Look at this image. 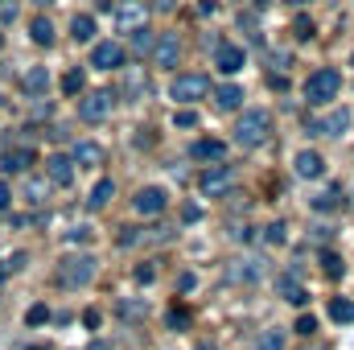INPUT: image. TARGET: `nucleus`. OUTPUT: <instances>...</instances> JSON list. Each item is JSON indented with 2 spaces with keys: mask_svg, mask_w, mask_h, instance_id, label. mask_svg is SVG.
I'll use <instances>...</instances> for the list:
<instances>
[{
  "mask_svg": "<svg viewBox=\"0 0 354 350\" xmlns=\"http://www.w3.org/2000/svg\"><path fill=\"white\" fill-rule=\"evenodd\" d=\"M268 136H272V116L268 111L252 107V111L239 116V124H235V145L239 149H260V145H268Z\"/></svg>",
  "mask_w": 354,
  "mask_h": 350,
  "instance_id": "obj_1",
  "label": "nucleus"
},
{
  "mask_svg": "<svg viewBox=\"0 0 354 350\" xmlns=\"http://www.w3.org/2000/svg\"><path fill=\"white\" fill-rule=\"evenodd\" d=\"M342 95V75L334 71V66H322V71H313L309 79H305V99L313 103V107H326V103H334Z\"/></svg>",
  "mask_w": 354,
  "mask_h": 350,
  "instance_id": "obj_2",
  "label": "nucleus"
},
{
  "mask_svg": "<svg viewBox=\"0 0 354 350\" xmlns=\"http://www.w3.org/2000/svg\"><path fill=\"white\" fill-rule=\"evenodd\" d=\"M54 280L62 284V288H83V284H91L95 280V256H66V260H58V268H54Z\"/></svg>",
  "mask_w": 354,
  "mask_h": 350,
  "instance_id": "obj_3",
  "label": "nucleus"
},
{
  "mask_svg": "<svg viewBox=\"0 0 354 350\" xmlns=\"http://www.w3.org/2000/svg\"><path fill=\"white\" fill-rule=\"evenodd\" d=\"M115 91H87L83 99H79V116L87 120V124H99V120H107L111 116V107H115Z\"/></svg>",
  "mask_w": 354,
  "mask_h": 350,
  "instance_id": "obj_4",
  "label": "nucleus"
},
{
  "mask_svg": "<svg viewBox=\"0 0 354 350\" xmlns=\"http://www.w3.org/2000/svg\"><path fill=\"white\" fill-rule=\"evenodd\" d=\"M198 190H202L206 198H227V194L235 190V169H231V165H210L206 174L198 177Z\"/></svg>",
  "mask_w": 354,
  "mask_h": 350,
  "instance_id": "obj_5",
  "label": "nucleus"
},
{
  "mask_svg": "<svg viewBox=\"0 0 354 350\" xmlns=\"http://www.w3.org/2000/svg\"><path fill=\"white\" fill-rule=\"evenodd\" d=\"M145 25H149L145 0H120V4H115V29H120V33H136V29H145Z\"/></svg>",
  "mask_w": 354,
  "mask_h": 350,
  "instance_id": "obj_6",
  "label": "nucleus"
},
{
  "mask_svg": "<svg viewBox=\"0 0 354 350\" xmlns=\"http://www.w3.org/2000/svg\"><path fill=\"white\" fill-rule=\"evenodd\" d=\"M206 91H210L206 75H177L174 87H169V99H174V103H194V99H202Z\"/></svg>",
  "mask_w": 354,
  "mask_h": 350,
  "instance_id": "obj_7",
  "label": "nucleus"
},
{
  "mask_svg": "<svg viewBox=\"0 0 354 350\" xmlns=\"http://www.w3.org/2000/svg\"><path fill=\"white\" fill-rule=\"evenodd\" d=\"M91 66L95 71H124V46L120 42H95Z\"/></svg>",
  "mask_w": 354,
  "mask_h": 350,
  "instance_id": "obj_8",
  "label": "nucleus"
},
{
  "mask_svg": "<svg viewBox=\"0 0 354 350\" xmlns=\"http://www.w3.org/2000/svg\"><path fill=\"white\" fill-rule=\"evenodd\" d=\"M153 62H157L161 71H174L177 62H181V37H177V33H161V37L153 42Z\"/></svg>",
  "mask_w": 354,
  "mask_h": 350,
  "instance_id": "obj_9",
  "label": "nucleus"
},
{
  "mask_svg": "<svg viewBox=\"0 0 354 350\" xmlns=\"http://www.w3.org/2000/svg\"><path fill=\"white\" fill-rule=\"evenodd\" d=\"M165 190L161 185H145V190H136V198H132V206H136V214H145V219H157L161 210H165Z\"/></svg>",
  "mask_w": 354,
  "mask_h": 350,
  "instance_id": "obj_10",
  "label": "nucleus"
},
{
  "mask_svg": "<svg viewBox=\"0 0 354 350\" xmlns=\"http://www.w3.org/2000/svg\"><path fill=\"white\" fill-rule=\"evenodd\" d=\"M214 66H218L223 75H239V71H243V50L231 46V42H218V46H214Z\"/></svg>",
  "mask_w": 354,
  "mask_h": 350,
  "instance_id": "obj_11",
  "label": "nucleus"
},
{
  "mask_svg": "<svg viewBox=\"0 0 354 350\" xmlns=\"http://www.w3.org/2000/svg\"><path fill=\"white\" fill-rule=\"evenodd\" d=\"M46 177H50L54 185H71V181H75V161H71V157H62V153L46 157Z\"/></svg>",
  "mask_w": 354,
  "mask_h": 350,
  "instance_id": "obj_12",
  "label": "nucleus"
},
{
  "mask_svg": "<svg viewBox=\"0 0 354 350\" xmlns=\"http://www.w3.org/2000/svg\"><path fill=\"white\" fill-rule=\"evenodd\" d=\"M260 272H264L260 260H231L227 264V280H231V284H256Z\"/></svg>",
  "mask_w": 354,
  "mask_h": 350,
  "instance_id": "obj_13",
  "label": "nucleus"
},
{
  "mask_svg": "<svg viewBox=\"0 0 354 350\" xmlns=\"http://www.w3.org/2000/svg\"><path fill=\"white\" fill-rule=\"evenodd\" d=\"M346 128H351V116H346V111H334V116H326V120H313V124H309V132H313V136H342Z\"/></svg>",
  "mask_w": 354,
  "mask_h": 350,
  "instance_id": "obj_14",
  "label": "nucleus"
},
{
  "mask_svg": "<svg viewBox=\"0 0 354 350\" xmlns=\"http://www.w3.org/2000/svg\"><path fill=\"white\" fill-rule=\"evenodd\" d=\"M292 165H297V174L301 177H322L326 174V161H322V153H313V149H301Z\"/></svg>",
  "mask_w": 354,
  "mask_h": 350,
  "instance_id": "obj_15",
  "label": "nucleus"
},
{
  "mask_svg": "<svg viewBox=\"0 0 354 350\" xmlns=\"http://www.w3.org/2000/svg\"><path fill=\"white\" fill-rule=\"evenodd\" d=\"M21 87L29 91V95H37V99H41V95L50 91V71H46V66H29V71L21 75Z\"/></svg>",
  "mask_w": 354,
  "mask_h": 350,
  "instance_id": "obj_16",
  "label": "nucleus"
},
{
  "mask_svg": "<svg viewBox=\"0 0 354 350\" xmlns=\"http://www.w3.org/2000/svg\"><path fill=\"white\" fill-rule=\"evenodd\" d=\"M223 153H227V145L223 140H194L189 145V157H198V161H223Z\"/></svg>",
  "mask_w": 354,
  "mask_h": 350,
  "instance_id": "obj_17",
  "label": "nucleus"
},
{
  "mask_svg": "<svg viewBox=\"0 0 354 350\" xmlns=\"http://www.w3.org/2000/svg\"><path fill=\"white\" fill-rule=\"evenodd\" d=\"M276 293H280L288 305H305V301H309V293L297 284V276H276Z\"/></svg>",
  "mask_w": 354,
  "mask_h": 350,
  "instance_id": "obj_18",
  "label": "nucleus"
},
{
  "mask_svg": "<svg viewBox=\"0 0 354 350\" xmlns=\"http://www.w3.org/2000/svg\"><path fill=\"white\" fill-rule=\"evenodd\" d=\"M214 103H218V111H235V107H243V87H235V83L214 87Z\"/></svg>",
  "mask_w": 354,
  "mask_h": 350,
  "instance_id": "obj_19",
  "label": "nucleus"
},
{
  "mask_svg": "<svg viewBox=\"0 0 354 350\" xmlns=\"http://www.w3.org/2000/svg\"><path fill=\"white\" fill-rule=\"evenodd\" d=\"M71 161L95 169V165H103V149H99V145H91V140H79V145H75V153H71Z\"/></svg>",
  "mask_w": 354,
  "mask_h": 350,
  "instance_id": "obj_20",
  "label": "nucleus"
},
{
  "mask_svg": "<svg viewBox=\"0 0 354 350\" xmlns=\"http://www.w3.org/2000/svg\"><path fill=\"white\" fill-rule=\"evenodd\" d=\"M111 194H115V181H111V177H103V181H95V190H91L87 206H91V210H103V206L111 202Z\"/></svg>",
  "mask_w": 354,
  "mask_h": 350,
  "instance_id": "obj_21",
  "label": "nucleus"
},
{
  "mask_svg": "<svg viewBox=\"0 0 354 350\" xmlns=\"http://www.w3.org/2000/svg\"><path fill=\"white\" fill-rule=\"evenodd\" d=\"M33 165V149H12V153H4V169L8 174H25Z\"/></svg>",
  "mask_w": 354,
  "mask_h": 350,
  "instance_id": "obj_22",
  "label": "nucleus"
},
{
  "mask_svg": "<svg viewBox=\"0 0 354 350\" xmlns=\"http://www.w3.org/2000/svg\"><path fill=\"white\" fill-rule=\"evenodd\" d=\"M71 37H75V42H91V37H95V17H91V12H75Z\"/></svg>",
  "mask_w": 354,
  "mask_h": 350,
  "instance_id": "obj_23",
  "label": "nucleus"
},
{
  "mask_svg": "<svg viewBox=\"0 0 354 350\" xmlns=\"http://www.w3.org/2000/svg\"><path fill=\"white\" fill-rule=\"evenodd\" d=\"M29 37H33L37 46H50V42H54V25H50V17H33V21H29Z\"/></svg>",
  "mask_w": 354,
  "mask_h": 350,
  "instance_id": "obj_24",
  "label": "nucleus"
},
{
  "mask_svg": "<svg viewBox=\"0 0 354 350\" xmlns=\"http://www.w3.org/2000/svg\"><path fill=\"white\" fill-rule=\"evenodd\" d=\"M62 91H66V95H83V91H87V75H83V71H66V75H62Z\"/></svg>",
  "mask_w": 354,
  "mask_h": 350,
  "instance_id": "obj_25",
  "label": "nucleus"
},
{
  "mask_svg": "<svg viewBox=\"0 0 354 350\" xmlns=\"http://www.w3.org/2000/svg\"><path fill=\"white\" fill-rule=\"evenodd\" d=\"M252 350H284V334H280V330H264V334L252 342Z\"/></svg>",
  "mask_w": 354,
  "mask_h": 350,
  "instance_id": "obj_26",
  "label": "nucleus"
},
{
  "mask_svg": "<svg viewBox=\"0 0 354 350\" xmlns=\"http://www.w3.org/2000/svg\"><path fill=\"white\" fill-rule=\"evenodd\" d=\"M330 317H334V322H354V301H346V297L330 301Z\"/></svg>",
  "mask_w": 354,
  "mask_h": 350,
  "instance_id": "obj_27",
  "label": "nucleus"
},
{
  "mask_svg": "<svg viewBox=\"0 0 354 350\" xmlns=\"http://www.w3.org/2000/svg\"><path fill=\"white\" fill-rule=\"evenodd\" d=\"M25 198L37 206V202H46V177H29L25 181Z\"/></svg>",
  "mask_w": 354,
  "mask_h": 350,
  "instance_id": "obj_28",
  "label": "nucleus"
},
{
  "mask_svg": "<svg viewBox=\"0 0 354 350\" xmlns=\"http://www.w3.org/2000/svg\"><path fill=\"white\" fill-rule=\"evenodd\" d=\"M124 91H128V95H140V99H145L149 83L140 79V71H128V75H124Z\"/></svg>",
  "mask_w": 354,
  "mask_h": 350,
  "instance_id": "obj_29",
  "label": "nucleus"
},
{
  "mask_svg": "<svg viewBox=\"0 0 354 350\" xmlns=\"http://www.w3.org/2000/svg\"><path fill=\"white\" fill-rule=\"evenodd\" d=\"M322 268H326V276H342L346 272V264L338 260L334 252H322Z\"/></svg>",
  "mask_w": 354,
  "mask_h": 350,
  "instance_id": "obj_30",
  "label": "nucleus"
},
{
  "mask_svg": "<svg viewBox=\"0 0 354 350\" xmlns=\"http://www.w3.org/2000/svg\"><path fill=\"white\" fill-rule=\"evenodd\" d=\"M313 206H317V210H334V206H342V194H338V190L317 194V198H313Z\"/></svg>",
  "mask_w": 354,
  "mask_h": 350,
  "instance_id": "obj_31",
  "label": "nucleus"
},
{
  "mask_svg": "<svg viewBox=\"0 0 354 350\" xmlns=\"http://www.w3.org/2000/svg\"><path fill=\"white\" fill-rule=\"evenodd\" d=\"M264 239L272 243V248L284 243V239H288V227H284V223H272V227H264Z\"/></svg>",
  "mask_w": 354,
  "mask_h": 350,
  "instance_id": "obj_32",
  "label": "nucleus"
},
{
  "mask_svg": "<svg viewBox=\"0 0 354 350\" xmlns=\"http://www.w3.org/2000/svg\"><path fill=\"white\" fill-rule=\"evenodd\" d=\"M292 37H297V42H309V37H313V21L297 17V21H292Z\"/></svg>",
  "mask_w": 354,
  "mask_h": 350,
  "instance_id": "obj_33",
  "label": "nucleus"
},
{
  "mask_svg": "<svg viewBox=\"0 0 354 350\" xmlns=\"http://www.w3.org/2000/svg\"><path fill=\"white\" fill-rule=\"evenodd\" d=\"M297 334L313 338V334H317V317H313V313H301V317H297Z\"/></svg>",
  "mask_w": 354,
  "mask_h": 350,
  "instance_id": "obj_34",
  "label": "nucleus"
},
{
  "mask_svg": "<svg viewBox=\"0 0 354 350\" xmlns=\"http://www.w3.org/2000/svg\"><path fill=\"white\" fill-rule=\"evenodd\" d=\"M132 276H136L140 284H153V280H157V268H153V264H136V272H132Z\"/></svg>",
  "mask_w": 354,
  "mask_h": 350,
  "instance_id": "obj_35",
  "label": "nucleus"
},
{
  "mask_svg": "<svg viewBox=\"0 0 354 350\" xmlns=\"http://www.w3.org/2000/svg\"><path fill=\"white\" fill-rule=\"evenodd\" d=\"M25 322H29V326H41V322H50V309H46V305H33V309L25 313Z\"/></svg>",
  "mask_w": 354,
  "mask_h": 350,
  "instance_id": "obj_36",
  "label": "nucleus"
},
{
  "mask_svg": "<svg viewBox=\"0 0 354 350\" xmlns=\"http://www.w3.org/2000/svg\"><path fill=\"white\" fill-rule=\"evenodd\" d=\"M174 124H177V128H198V116H194V111H177Z\"/></svg>",
  "mask_w": 354,
  "mask_h": 350,
  "instance_id": "obj_37",
  "label": "nucleus"
},
{
  "mask_svg": "<svg viewBox=\"0 0 354 350\" xmlns=\"http://www.w3.org/2000/svg\"><path fill=\"white\" fill-rule=\"evenodd\" d=\"M136 50L145 54V50H153V37H149V25L145 29H136Z\"/></svg>",
  "mask_w": 354,
  "mask_h": 350,
  "instance_id": "obj_38",
  "label": "nucleus"
},
{
  "mask_svg": "<svg viewBox=\"0 0 354 350\" xmlns=\"http://www.w3.org/2000/svg\"><path fill=\"white\" fill-rule=\"evenodd\" d=\"M169 326H174V330L189 326V313H185V309H174V313H169Z\"/></svg>",
  "mask_w": 354,
  "mask_h": 350,
  "instance_id": "obj_39",
  "label": "nucleus"
},
{
  "mask_svg": "<svg viewBox=\"0 0 354 350\" xmlns=\"http://www.w3.org/2000/svg\"><path fill=\"white\" fill-rule=\"evenodd\" d=\"M66 239H71V243H87V239H91V231H87V227H75V231H71Z\"/></svg>",
  "mask_w": 354,
  "mask_h": 350,
  "instance_id": "obj_40",
  "label": "nucleus"
},
{
  "mask_svg": "<svg viewBox=\"0 0 354 350\" xmlns=\"http://www.w3.org/2000/svg\"><path fill=\"white\" fill-rule=\"evenodd\" d=\"M83 322H87V330H95V326L103 322V313H99V309H87V313H83Z\"/></svg>",
  "mask_w": 354,
  "mask_h": 350,
  "instance_id": "obj_41",
  "label": "nucleus"
},
{
  "mask_svg": "<svg viewBox=\"0 0 354 350\" xmlns=\"http://www.w3.org/2000/svg\"><path fill=\"white\" fill-rule=\"evenodd\" d=\"M177 288L189 293V288H194V272H181V276H177Z\"/></svg>",
  "mask_w": 354,
  "mask_h": 350,
  "instance_id": "obj_42",
  "label": "nucleus"
},
{
  "mask_svg": "<svg viewBox=\"0 0 354 350\" xmlns=\"http://www.w3.org/2000/svg\"><path fill=\"white\" fill-rule=\"evenodd\" d=\"M268 83H272V87H276V91H284V87H288V79H284V75H276V71L268 75Z\"/></svg>",
  "mask_w": 354,
  "mask_h": 350,
  "instance_id": "obj_43",
  "label": "nucleus"
},
{
  "mask_svg": "<svg viewBox=\"0 0 354 350\" xmlns=\"http://www.w3.org/2000/svg\"><path fill=\"white\" fill-rule=\"evenodd\" d=\"M153 8H157V12H174L177 0H153Z\"/></svg>",
  "mask_w": 354,
  "mask_h": 350,
  "instance_id": "obj_44",
  "label": "nucleus"
},
{
  "mask_svg": "<svg viewBox=\"0 0 354 350\" xmlns=\"http://www.w3.org/2000/svg\"><path fill=\"white\" fill-rule=\"evenodd\" d=\"M120 313H124V317H140L145 309H140V305H120Z\"/></svg>",
  "mask_w": 354,
  "mask_h": 350,
  "instance_id": "obj_45",
  "label": "nucleus"
},
{
  "mask_svg": "<svg viewBox=\"0 0 354 350\" xmlns=\"http://www.w3.org/2000/svg\"><path fill=\"white\" fill-rule=\"evenodd\" d=\"M8 202H12V190H8V185H4V181H0V210H4V206H8Z\"/></svg>",
  "mask_w": 354,
  "mask_h": 350,
  "instance_id": "obj_46",
  "label": "nucleus"
},
{
  "mask_svg": "<svg viewBox=\"0 0 354 350\" xmlns=\"http://www.w3.org/2000/svg\"><path fill=\"white\" fill-rule=\"evenodd\" d=\"M91 350H107V347H103V342H95V347H91Z\"/></svg>",
  "mask_w": 354,
  "mask_h": 350,
  "instance_id": "obj_47",
  "label": "nucleus"
},
{
  "mask_svg": "<svg viewBox=\"0 0 354 350\" xmlns=\"http://www.w3.org/2000/svg\"><path fill=\"white\" fill-rule=\"evenodd\" d=\"M0 54H4V33H0Z\"/></svg>",
  "mask_w": 354,
  "mask_h": 350,
  "instance_id": "obj_48",
  "label": "nucleus"
},
{
  "mask_svg": "<svg viewBox=\"0 0 354 350\" xmlns=\"http://www.w3.org/2000/svg\"><path fill=\"white\" fill-rule=\"evenodd\" d=\"M288 4H309V0H288Z\"/></svg>",
  "mask_w": 354,
  "mask_h": 350,
  "instance_id": "obj_49",
  "label": "nucleus"
},
{
  "mask_svg": "<svg viewBox=\"0 0 354 350\" xmlns=\"http://www.w3.org/2000/svg\"><path fill=\"white\" fill-rule=\"evenodd\" d=\"M4 4H17V0H4Z\"/></svg>",
  "mask_w": 354,
  "mask_h": 350,
  "instance_id": "obj_50",
  "label": "nucleus"
},
{
  "mask_svg": "<svg viewBox=\"0 0 354 350\" xmlns=\"http://www.w3.org/2000/svg\"><path fill=\"white\" fill-rule=\"evenodd\" d=\"M256 4H268V0H256Z\"/></svg>",
  "mask_w": 354,
  "mask_h": 350,
  "instance_id": "obj_51",
  "label": "nucleus"
},
{
  "mask_svg": "<svg viewBox=\"0 0 354 350\" xmlns=\"http://www.w3.org/2000/svg\"><path fill=\"white\" fill-rule=\"evenodd\" d=\"M46 4H54V0H46Z\"/></svg>",
  "mask_w": 354,
  "mask_h": 350,
  "instance_id": "obj_52",
  "label": "nucleus"
}]
</instances>
